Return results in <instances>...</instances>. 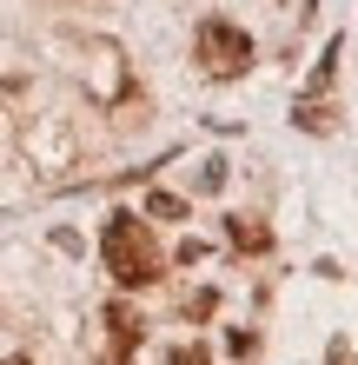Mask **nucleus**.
I'll return each instance as SVG.
<instances>
[{
  "instance_id": "nucleus-1",
  "label": "nucleus",
  "mask_w": 358,
  "mask_h": 365,
  "mask_svg": "<svg viewBox=\"0 0 358 365\" xmlns=\"http://www.w3.org/2000/svg\"><path fill=\"white\" fill-rule=\"evenodd\" d=\"M100 259H107L113 286H126V292L153 286L159 266H166L159 246H153V232H146V220H133V212H113V220L100 226Z\"/></svg>"
},
{
  "instance_id": "nucleus-2",
  "label": "nucleus",
  "mask_w": 358,
  "mask_h": 365,
  "mask_svg": "<svg viewBox=\"0 0 358 365\" xmlns=\"http://www.w3.org/2000/svg\"><path fill=\"white\" fill-rule=\"evenodd\" d=\"M193 53H199V67L213 73V80H239V73L252 67V34L233 27V20H199Z\"/></svg>"
},
{
  "instance_id": "nucleus-3",
  "label": "nucleus",
  "mask_w": 358,
  "mask_h": 365,
  "mask_svg": "<svg viewBox=\"0 0 358 365\" xmlns=\"http://www.w3.org/2000/svg\"><path fill=\"white\" fill-rule=\"evenodd\" d=\"M332 80H339V40L319 53V67H312V80H305V93H299V106H292V120L305 126V133H325L332 126Z\"/></svg>"
},
{
  "instance_id": "nucleus-4",
  "label": "nucleus",
  "mask_w": 358,
  "mask_h": 365,
  "mask_svg": "<svg viewBox=\"0 0 358 365\" xmlns=\"http://www.w3.org/2000/svg\"><path fill=\"white\" fill-rule=\"evenodd\" d=\"M226 240H233L239 252H272V226H265V220H246V212H233V220H226Z\"/></svg>"
},
{
  "instance_id": "nucleus-5",
  "label": "nucleus",
  "mask_w": 358,
  "mask_h": 365,
  "mask_svg": "<svg viewBox=\"0 0 358 365\" xmlns=\"http://www.w3.org/2000/svg\"><path fill=\"white\" fill-rule=\"evenodd\" d=\"M107 332H113V352H133L146 326L133 319V306H107Z\"/></svg>"
},
{
  "instance_id": "nucleus-6",
  "label": "nucleus",
  "mask_w": 358,
  "mask_h": 365,
  "mask_svg": "<svg viewBox=\"0 0 358 365\" xmlns=\"http://www.w3.org/2000/svg\"><path fill=\"white\" fill-rule=\"evenodd\" d=\"M146 212H153V220H186V200H173V192H153V200H146Z\"/></svg>"
},
{
  "instance_id": "nucleus-7",
  "label": "nucleus",
  "mask_w": 358,
  "mask_h": 365,
  "mask_svg": "<svg viewBox=\"0 0 358 365\" xmlns=\"http://www.w3.org/2000/svg\"><path fill=\"white\" fill-rule=\"evenodd\" d=\"M166 365H213V352L193 339V346H173V352H166Z\"/></svg>"
},
{
  "instance_id": "nucleus-8",
  "label": "nucleus",
  "mask_w": 358,
  "mask_h": 365,
  "mask_svg": "<svg viewBox=\"0 0 358 365\" xmlns=\"http://www.w3.org/2000/svg\"><path fill=\"white\" fill-rule=\"evenodd\" d=\"M213 306H219L213 292H193V299H186V319H213Z\"/></svg>"
},
{
  "instance_id": "nucleus-9",
  "label": "nucleus",
  "mask_w": 358,
  "mask_h": 365,
  "mask_svg": "<svg viewBox=\"0 0 358 365\" xmlns=\"http://www.w3.org/2000/svg\"><path fill=\"white\" fill-rule=\"evenodd\" d=\"M0 365H27V359H0Z\"/></svg>"
}]
</instances>
